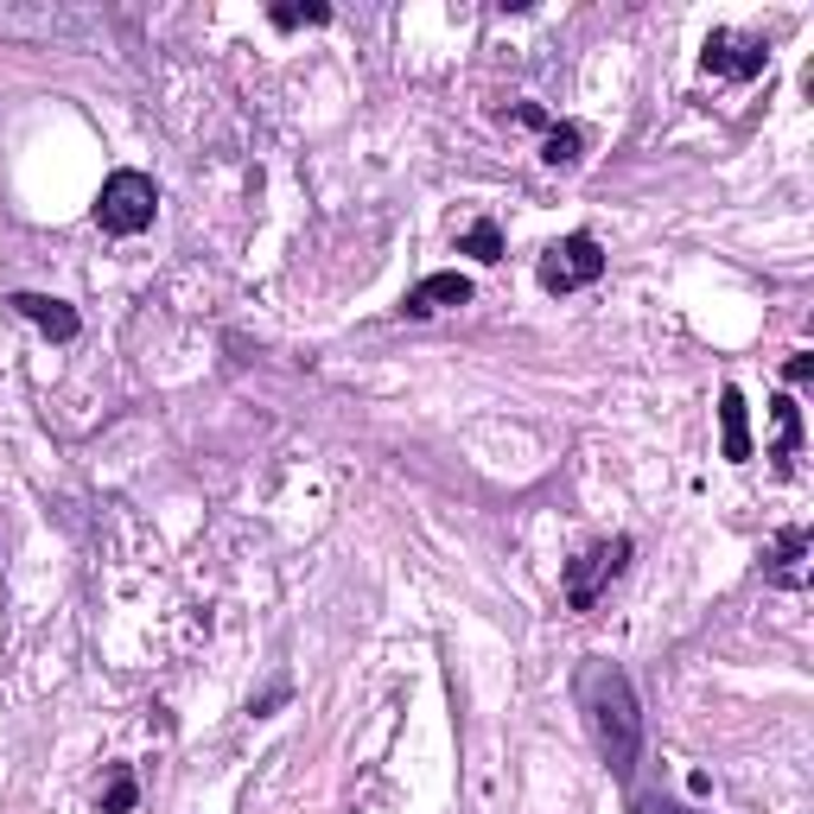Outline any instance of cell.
<instances>
[{
    "label": "cell",
    "mask_w": 814,
    "mask_h": 814,
    "mask_svg": "<svg viewBox=\"0 0 814 814\" xmlns=\"http://www.w3.org/2000/svg\"><path fill=\"white\" fill-rule=\"evenodd\" d=\"M579 694H586V713H592V732H598V751H604V764L630 777V764H636V744H643V713H636V694H630V681L618 668H586L579 674Z\"/></svg>",
    "instance_id": "obj_1"
},
{
    "label": "cell",
    "mask_w": 814,
    "mask_h": 814,
    "mask_svg": "<svg viewBox=\"0 0 814 814\" xmlns=\"http://www.w3.org/2000/svg\"><path fill=\"white\" fill-rule=\"evenodd\" d=\"M159 211V191H153L147 172H134V166H121L103 179V197H96V223L109 229V236H141Z\"/></svg>",
    "instance_id": "obj_2"
},
{
    "label": "cell",
    "mask_w": 814,
    "mask_h": 814,
    "mask_svg": "<svg viewBox=\"0 0 814 814\" xmlns=\"http://www.w3.org/2000/svg\"><path fill=\"white\" fill-rule=\"evenodd\" d=\"M598 274H604L598 236H566V242H554V249L541 255V287H548V294H579V287H592Z\"/></svg>",
    "instance_id": "obj_3"
},
{
    "label": "cell",
    "mask_w": 814,
    "mask_h": 814,
    "mask_svg": "<svg viewBox=\"0 0 814 814\" xmlns=\"http://www.w3.org/2000/svg\"><path fill=\"white\" fill-rule=\"evenodd\" d=\"M624 560H630V535H618V541H598V548H586V554L566 566V604L573 611H592L598 592L624 573Z\"/></svg>",
    "instance_id": "obj_4"
},
{
    "label": "cell",
    "mask_w": 814,
    "mask_h": 814,
    "mask_svg": "<svg viewBox=\"0 0 814 814\" xmlns=\"http://www.w3.org/2000/svg\"><path fill=\"white\" fill-rule=\"evenodd\" d=\"M764 64H770L764 38H744V33H713L701 51V71L726 76V83H751V76H764Z\"/></svg>",
    "instance_id": "obj_5"
},
{
    "label": "cell",
    "mask_w": 814,
    "mask_h": 814,
    "mask_svg": "<svg viewBox=\"0 0 814 814\" xmlns=\"http://www.w3.org/2000/svg\"><path fill=\"white\" fill-rule=\"evenodd\" d=\"M445 306H471V280H465V274H427V280L407 287V299H402L407 319H433Z\"/></svg>",
    "instance_id": "obj_6"
},
{
    "label": "cell",
    "mask_w": 814,
    "mask_h": 814,
    "mask_svg": "<svg viewBox=\"0 0 814 814\" xmlns=\"http://www.w3.org/2000/svg\"><path fill=\"white\" fill-rule=\"evenodd\" d=\"M13 312H20V319H33L38 332L58 337V344H71V337L83 332V325H76V312L64 306V299H51V294H13Z\"/></svg>",
    "instance_id": "obj_7"
},
{
    "label": "cell",
    "mask_w": 814,
    "mask_h": 814,
    "mask_svg": "<svg viewBox=\"0 0 814 814\" xmlns=\"http://www.w3.org/2000/svg\"><path fill=\"white\" fill-rule=\"evenodd\" d=\"M719 433H726V458L744 465V458H751V420H744L739 388H719Z\"/></svg>",
    "instance_id": "obj_8"
},
{
    "label": "cell",
    "mask_w": 814,
    "mask_h": 814,
    "mask_svg": "<svg viewBox=\"0 0 814 814\" xmlns=\"http://www.w3.org/2000/svg\"><path fill=\"white\" fill-rule=\"evenodd\" d=\"M770 420H777V445H770V458H777V471H795V452H802V407L777 395L770 402Z\"/></svg>",
    "instance_id": "obj_9"
},
{
    "label": "cell",
    "mask_w": 814,
    "mask_h": 814,
    "mask_svg": "<svg viewBox=\"0 0 814 814\" xmlns=\"http://www.w3.org/2000/svg\"><path fill=\"white\" fill-rule=\"evenodd\" d=\"M802 554H809V535H802V528H782L777 548H770V579H777V586H802Z\"/></svg>",
    "instance_id": "obj_10"
},
{
    "label": "cell",
    "mask_w": 814,
    "mask_h": 814,
    "mask_svg": "<svg viewBox=\"0 0 814 814\" xmlns=\"http://www.w3.org/2000/svg\"><path fill=\"white\" fill-rule=\"evenodd\" d=\"M579 153H586V134H579L573 121H554V128H548V141H541V159L560 172V166H579Z\"/></svg>",
    "instance_id": "obj_11"
},
{
    "label": "cell",
    "mask_w": 814,
    "mask_h": 814,
    "mask_svg": "<svg viewBox=\"0 0 814 814\" xmlns=\"http://www.w3.org/2000/svg\"><path fill=\"white\" fill-rule=\"evenodd\" d=\"M458 255H471V261H503V229L490 217H478L465 236H458Z\"/></svg>",
    "instance_id": "obj_12"
},
{
    "label": "cell",
    "mask_w": 814,
    "mask_h": 814,
    "mask_svg": "<svg viewBox=\"0 0 814 814\" xmlns=\"http://www.w3.org/2000/svg\"><path fill=\"white\" fill-rule=\"evenodd\" d=\"M134 802H141V782L128 777V770H115L109 789H103V814H128Z\"/></svg>",
    "instance_id": "obj_13"
},
{
    "label": "cell",
    "mask_w": 814,
    "mask_h": 814,
    "mask_svg": "<svg viewBox=\"0 0 814 814\" xmlns=\"http://www.w3.org/2000/svg\"><path fill=\"white\" fill-rule=\"evenodd\" d=\"M325 20H332V7H319V0L312 7H274V26H325Z\"/></svg>",
    "instance_id": "obj_14"
},
{
    "label": "cell",
    "mask_w": 814,
    "mask_h": 814,
    "mask_svg": "<svg viewBox=\"0 0 814 814\" xmlns=\"http://www.w3.org/2000/svg\"><path fill=\"white\" fill-rule=\"evenodd\" d=\"M809 375H814V357H809V350H795V357L782 363V382H789V388H802Z\"/></svg>",
    "instance_id": "obj_15"
},
{
    "label": "cell",
    "mask_w": 814,
    "mask_h": 814,
    "mask_svg": "<svg viewBox=\"0 0 814 814\" xmlns=\"http://www.w3.org/2000/svg\"><path fill=\"white\" fill-rule=\"evenodd\" d=\"M516 121H522V128H541V134L554 128V121H548V109H535V103H522V109H516Z\"/></svg>",
    "instance_id": "obj_16"
},
{
    "label": "cell",
    "mask_w": 814,
    "mask_h": 814,
    "mask_svg": "<svg viewBox=\"0 0 814 814\" xmlns=\"http://www.w3.org/2000/svg\"><path fill=\"white\" fill-rule=\"evenodd\" d=\"M636 814H694V809H674V802H656V795H636Z\"/></svg>",
    "instance_id": "obj_17"
}]
</instances>
